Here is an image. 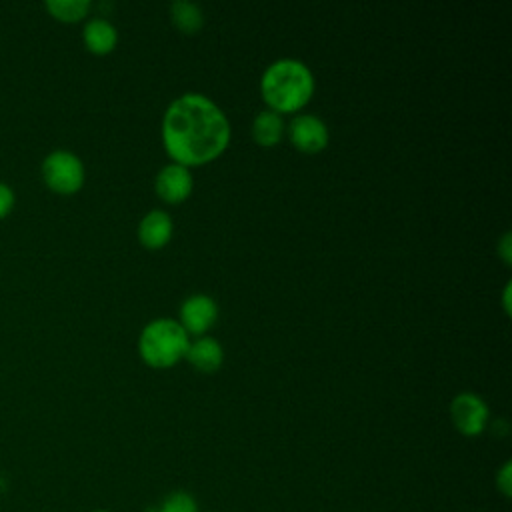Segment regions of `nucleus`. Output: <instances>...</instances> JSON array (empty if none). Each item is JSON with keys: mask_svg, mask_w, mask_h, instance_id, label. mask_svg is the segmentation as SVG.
Wrapping results in <instances>:
<instances>
[{"mask_svg": "<svg viewBox=\"0 0 512 512\" xmlns=\"http://www.w3.org/2000/svg\"><path fill=\"white\" fill-rule=\"evenodd\" d=\"M502 258L506 264H510V234H504L502 240H500V246H498Z\"/></svg>", "mask_w": 512, "mask_h": 512, "instance_id": "18", "label": "nucleus"}, {"mask_svg": "<svg viewBox=\"0 0 512 512\" xmlns=\"http://www.w3.org/2000/svg\"><path fill=\"white\" fill-rule=\"evenodd\" d=\"M172 236V218L164 210L148 212L138 224V238L146 248H162Z\"/></svg>", "mask_w": 512, "mask_h": 512, "instance_id": "11", "label": "nucleus"}, {"mask_svg": "<svg viewBox=\"0 0 512 512\" xmlns=\"http://www.w3.org/2000/svg\"><path fill=\"white\" fill-rule=\"evenodd\" d=\"M260 90L274 112L300 110L314 92L310 68L296 58H280L272 62L260 80Z\"/></svg>", "mask_w": 512, "mask_h": 512, "instance_id": "2", "label": "nucleus"}, {"mask_svg": "<svg viewBox=\"0 0 512 512\" xmlns=\"http://www.w3.org/2000/svg\"><path fill=\"white\" fill-rule=\"evenodd\" d=\"M16 208V192L8 182L0 180V222L12 214Z\"/></svg>", "mask_w": 512, "mask_h": 512, "instance_id": "17", "label": "nucleus"}, {"mask_svg": "<svg viewBox=\"0 0 512 512\" xmlns=\"http://www.w3.org/2000/svg\"><path fill=\"white\" fill-rule=\"evenodd\" d=\"M494 484H496V490H498L504 498H510V496H512V462H510V460H506V462L496 470Z\"/></svg>", "mask_w": 512, "mask_h": 512, "instance_id": "16", "label": "nucleus"}, {"mask_svg": "<svg viewBox=\"0 0 512 512\" xmlns=\"http://www.w3.org/2000/svg\"><path fill=\"white\" fill-rule=\"evenodd\" d=\"M142 512H160V510H158V506L154 504V506H148V508H144Z\"/></svg>", "mask_w": 512, "mask_h": 512, "instance_id": "19", "label": "nucleus"}, {"mask_svg": "<svg viewBox=\"0 0 512 512\" xmlns=\"http://www.w3.org/2000/svg\"><path fill=\"white\" fill-rule=\"evenodd\" d=\"M90 512H112V510H108V508H96V510H90Z\"/></svg>", "mask_w": 512, "mask_h": 512, "instance_id": "20", "label": "nucleus"}, {"mask_svg": "<svg viewBox=\"0 0 512 512\" xmlns=\"http://www.w3.org/2000/svg\"><path fill=\"white\" fill-rule=\"evenodd\" d=\"M170 18L174 26L184 34H196L204 24V14L198 4L188 0H176L170 4Z\"/></svg>", "mask_w": 512, "mask_h": 512, "instance_id": "13", "label": "nucleus"}, {"mask_svg": "<svg viewBox=\"0 0 512 512\" xmlns=\"http://www.w3.org/2000/svg\"><path fill=\"white\" fill-rule=\"evenodd\" d=\"M184 358H188V362L200 372H214L220 368L224 360V350L218 340L210 336H202L188 344Z\"/></svg>", "mask_w": 512, "mask_h": 512, "instance_id": "10", "label": "nucleus"}, {"mask_svg": "<svg viewBox=\"0 0 512 512\" xmlns=\"http://www.w3.org/2000/svg\"><path fill=\"white\" fill-rule=\"evenodd\" d=\"M190 344L188 332L172 318H156L144 326L138 340L140 356L156 368H166L184 358Z\"/></svg>", "mask_w": 512, "mask_h": 512, "instance_id": "3", "label": "nucleus"}, {"mask_svg": "<svg viewBox=\"0 0 512 512\" xmlns=\"http://www.w3.org/2000/svg\"><path fill=\"white\" fill-rule=\"evenodd\" d=\"M162 140L176 164L198 166L214 160L228 146L230 124L210 98L188 92L166 108Z\"/></svg>", "mask_w": 512, "mask_h": 512, "instance_id": "1", "label": "nucleus"}, {"mask_svg": "<svg viewBox=\"0 0 512 512\" xmlns=\"http://www.w3.org/2000/svg\"><path fill=\"white\" fill-rule=\"evenodd\" d=\"M290 142L302 152H320L328 144V128L314 114H298L288 126Z\"/></svg>", "mask_w": 512, "mask_h": 512, "instance_id": "6", "label": "nucleus"}, {"mask_svg": "<svg viewBox=\"0 0 512 512\" xmlns=\"http://www.w3.org/2000/svg\"><path fill=\"white\" fill-rule=\"evenodd\" d=\"M450 420L462 436L474 438L486 430L490 422V410L478 394L460 392L450 402Z\"/></svg>", "mask_w": 512, "mask_h": 512, "instance_id": "5", "label": "nucleus"}, {"mask_svg": "<svg viewBox=\"0 0 512 512\" xmlns=\"http://www.w3.org/2000/svg\"><path fill=\"white\" fill-rule=\"evenodd\" d=\"M156 506L160 512H200L196 496L188 490H170Z\"/></svg>", "mask_w": 512, "mask_h": 512, "instance_id": "15", "label": "nucleus"}, {"mask_svg": "<svg viewBox=\"0 0 512 512\" xmlns=\"http://www.w3.org/2000/svg\"><path fill=\"white\" fill-rule=\"evenodd\" d=\"M192 192V174L182 164H166L156 174V194L166 202H182Z\"/></svg>", "mask_w": 512, "mask_h": 512, "instance_id": "8", "label": "nucleus"}, {"mask_svg": "<svg viewBox=\"0 0 512 512\" xmlns=\"http://www.w3.org/2000/svg\"><path fill=\"white\" fill-rule=\"evenodd\" d=\"M40 176L46 188L60 196L76 194L86 180V168L78 154L72 150L56 148L40 162Z\"/></svg>", "mask_w": 512, "mask_h": 512, "instance_id": "4", "label": "nucleus"}, {"mask_svg": "<svg viewBox=\"0 0 512 512\" xmlns=\"http://www.w3.org/2000/svg\"><path fill=\"white\" fill-rule=\"evenodd\" d=\"M82 42L92 54H108L118 42L116 26L102 16H94L82 28Z\"/></svg>", "mask_w": 512, "mask_h": 512, "instance_id": "9", "label": "nucleus"}, {"mask_svg": "<svg viewBox=\"0 0 512 512\" xmlns=\"http://www.w3.org/2000/svg\"><path fill=\"white\" fill-rule=\"evenodd\" d=\"M44 8L54 20L74 24L88 16L92 4L88 0H46Z\"/></svg>", "mask_w": 512, "mask_h": 512, "instance_id": "14", "label": "nucleus"}, {"mask_svg": "<svg viewBox=\"0 0 512 512\" xmlns=\"http://www.w3.org/2000/svg\"><path fill=\"white\" fill-rule=\"evenodd\" d=\"M218 316L216 302L206 294H192L180 306V326L188 334L206 332Z\"/></svg>", "mask_w": 512, "mask_h": 512, "instance_id": "7", "label": "nucleus"}, {"mask_svg": "<svg viewBox=\"0 0 512 512\" xmlns=\"http://www.w3.org/2000/svg\"><path fill=\"white\" fill-rule=\"evenodd\" d=\"M284 132L282 116L274 110H262L252 122V136L260 146H274L280 142Z\"/></svg>", "mask_w": 512, "mask_h": 512, "instance_id": "12", "label": "nucleus"}]
</instances>
